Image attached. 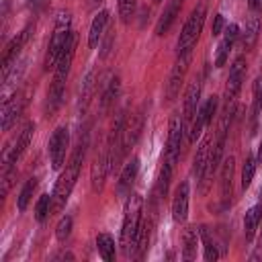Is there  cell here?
<instances>
[{"instance_id":"9c48e42d","label":"cell","mask_w":262,"mask_h":262,"mask_svg":"<svg viewBox=\"0 0 262 262\" xmlns=\"http://www.w3.org/2000/svg\"><path fill=\"white\" fill-rule=\"evenodd\" d=\"M217 106H219V98L217 96H209L205 100V104L199 106L196 117H194V121H192V125L188 129V143H194L199 139V135L203 133V129L213 121V115L217 113Z\"/></svg>"},{"instance_id":"ee69618b","label":"cell","mask_w":262,"mask_h":262,"mask_svg":"<svg viewBox=\"0 0 262 262\" xmlns=\"http://www.w3.org/2000/svg\"><path fill=\"white\" fill-rule=\"evenodd\" d=\"M154 2H162V0H154Z\"/></svg>"},{"instance_id":"ab89813d","label":"cell","mask_w":262,"mask_h":262,"mask_svg":"<svg viewBox=\"0 0 262 262\" xmlns=\"http://www.w3.org/2000/svg\"><path fill=\"white\" fill-rule=\"evenodd\" d=\"M248 6H250V10L260 12L262 10V0H248Z\"/></svg>"},{"instance_id":"f546056e","label":"cell","mask_w":262,"mask_h":262,"mask_svg":"<svg viewBox=\"0 0 262 262\" xmlns=\"http://www.w3.org/2000/svg\"><path fill=\"white\" fill-rule=\"evenodd\" d=\"M96 248H98V254H100L102 260H106V262L115 260V239L108 233H98L96 235Z\"/></svg>"},{"instance_id":"52a82bcc","label":"cell","mask_w":262,"mask_h":262,"mask_svg":"<svg viewBox=\"0 0 262 262\" xmlns=\"http://www.w3.org/2000/svg\"><path fill=\"white\" fill-rule=\"evenodd\" d=\"M33 133H35V123H27L23 127V131L18 133L16 141L4 151V160H2V170H10V168H16V162L23 158V154L27 151L31 139H33Z\"/></svg>"},{"instance_id":"83f0119b","label":"cell","mask_w":262,"mask_h":262,"mask_svg":"<svg viewBox=\"0 0 262 262\" xmlns=\"http://www.w3.org/2000/svg\"><path fill=\"white\" fill-rule=\"evenodd\" d=\"M211 141H213V137L207 135V137L203 139V143L199 145V149H196L194 164H192V172H194L196 180L201 178V174H203V170H205V166H207V160H209V154H211Z\"/></svg>"},{"instance_id":"484cf974","label":"cell","mask_w":262,"mask_h":262,"mask_svg":"<svg viewBox=\"0 0 262 262\" xmlns=\"http://www.w3.org/2000/svg\"><path fill=\"white\" fill-rule=\"evenodd\" d=\"M199 229L196 227H186L182 233V258L184 260H194L196 258V246H199Z\"/></svg>"},{"instance_id":"f6af8a7d","label":"cell","mask_w":262,"mask_h":262,"mask_svg":"<svg viewBox=\"0 0 262 262\" xmlns=\"http://www.w3.org/2000/svg\"><path fill=\"white\" fill-rule=\"evenodd\" d=\"M29 2H33V0H29Z\"/></svg>"},{"instance_id":"44dd1931","label":"cell","mask_w":262,"mask_h":262,"mask_svg":"<svg viewBox=\"0 0 262 262\" xmlns=\"http://www.w3.org/2000/svg\"><path fill=\"white\" fill-rule=\"evenodd\" d=\"M106 25H108V10H100L94 16V20L90 25V31H88V47L90 49H94L100 43L102 35L106 33Z\"/></svg>"},{"instance_id":"ac0fdd59","label":"cell","mask_w":262,"mask_h":262,"mask_svg":"<svg viewBox=\"0 0 262 262\" xmlns=\"http://www.w3.org/2000/svg\"><path fill=\"white\" fill-rule=\"evenodd\" d=\"M137 172H139V160L137 158H131L125 168L121 170V176H119V182H117V192L119 196H129L127 192H131V186L137 178Z\"/></svg>"},{"instance_id":"8fae6325","label":"cell","mask_w":262,"mask_h":262,"mask_svg":"<svg viewBox=\"0 0 262 262\" xmlns=\"http://www.w3.org/2000/svg\"><path fill=\"white\" fill-rule=\"evenodd\" d=\"M68 143H70V133H68V127L61 125L49 137V158H51V168L53 170H59L63 166Z\"/></svg>"},{"instance_id":"836d02e7","label":"cell","mask_w":262,"mask_h":262,"mask_svg":"<svg viewBox=\"0 0 262 262\" xmlns=\"http://www.w3.org/2000/svg\"><path fill=\"white\" fill-rule=\"evenodd\" d=\"M254 174H256V158H254V156H246L244 168H242V188H244V190L252 184Z\"/></svg>"},{"instance_id":"5b68a950","label":"cell","mask_w":262,"mask_h":262,"mask_svg":"<svg viewBox=\"0 0 262 262\" xmlns=\"http://www.w3.org/2000/svg\"><path fill=\"white\" fill-rule=\"evenodd\" d=\"M205 16H207V2L201 0V2L192 8L190 16L186 18V23H184V27H182V31H180V37H178V55H180V53H186V51H192V47H194L196 41H199L201 31H203Z\"/></svg>"},{"instance_id":"5bb4252c","label":"cell","mask_w":262,"mask_h":262,"mask_svg":"<svg viewBox=\"0 0 262 262\" xmlns=\"http://www.w3.org/2000/svg\"><path fill=\"white\" fill-rule=\"evenodd\" d=\"M31 25H27L20 33H16L14 37H12V41L6 45V49H4V55H2V72H4V78L8 76V72H10V68L16 63V57H18V53L23 51V45L27 43V39H29V33H31Z\"/></svg>"},{"instance_id":"d4e9b609","label":"cell","mask_w":262,"mask_h":262,"mask_svg":"<svg viewBox=\"0 0 262 262\" xmlns=\"http://www.w3.org/2000/svg\"><path fill=\"white\" fill-rule=\"evenodd\" d=\"M233 168H235V160L233 156L223 160L221 166V199L227 203L231 196V184H233Z\"/></svg>"},{"instance_id":"ffe728a7","label":"cell","mask_w":262,"mask_h":262,"mask_svg":"<svg viewBox=\"0 0 262 262\" xmlns=\"http://www.w3.org/2000/svg\"><path fill=\"white\" fill-rule=\"evenodd\" d=\"M180 8H182V0H170V2H168V6L164 8L162 16H160L158 23H156V35H158V37H162V35H166V33L170 31V27L174 25V20H176Z\"/></svg>"},{"instance_id":"7a4b0ae2","label":"cell","mask_w":262,"mask_h":262,"mask_svg":"<svg viewBox=\"0 0 262 262\" xmlns=\"http://www.w3.org/2000/svg\"><path fill=\"white\" fill-rule=\"evenodd\" d=\"M86 147H88V137L84 135L76 143V147H74V151H72V156L66 164V170L59 174V178L55 182V188L51 192V196H53L51 213H59L66 207V203H68V199H70V194L76 186V180L80 176V168H82V162H84V156H86Z\"/></svg>"},{"instance_id":"74e56055","label":"cell","mask_w":262,"mask_h":262,"mask_svg":"<svg viewBox=\"0 0 262 262\" xmlns=\"http://www.w3.org/2000/svg\"><path fill=\"white\" fill-rule=\"evenodd\" d=\"M102 37H104V43H102V57H106L108 51H111V47H113V41H115V29H108Z\"/></svg>"},{"instance_id":"603a6c76","label":"cell","mask_w":262,"mask_h":262,"mask_svg":"<svg viewBox=\"0 0 262 262\" xmlns=\"http://www.w3.org/2000/svg\"><path fill=\"white\" fill-rule=\"evenodd\" d=\"M260 27H262L260 16L250 14V16L246 18V29H244V33H242V45H244V49H252V47L256 45V41H258V37H260Z\"/></svg>"},{"instance_id":"6da1fadb","label":"cell","mask_w":262,"mask_h":262,"mask_svg":"<svg viewBox=\"0 0 262 262\" xmlns=\"http://www.w3.org/2000/svg\"><path fill=\"white\" fill-rule=\"evenodd\" d=\"M76 45H78V33L72 31L55 68H53V80H51V86L47 90V100H45V115L47 117H53L57 113V108L61 106L63 102V94H66V80L70 76V70H72V61H74V55H76Z\"/></svg>"},{"instance_id":"3957f363","label":"cell","mask_w":262,"mask_h":262,"mask_svg":"<svg viewBox=\"0 0 262 262\" xmlns=\"http://www.w3.org/2000/svg\"><path fill=\"white\" fill-rule=\"evenodd\" d=\"M141 219H143V201H141V194L129 192L127 203H125L123 225H121V250H123V256L125 258H131V256L135 258Z\"/></svg>"},{"instance_id":"f35d334b","label":"cell","mask_w":262,"mask_h":262,"mask_svg":"<svg viewBox=\"0 0 262 262\" xmlns=\"http://www.w3.org/2000/svg\"><path fill=\"white\" fill-rule=\"evenodd\" d=\"M250 260H262V231H260V235H258L256 250H254V254L250 256Z\"/></svg>"},{"instance_id":"7402d4cb","label":"cell","mask_w":262,"mask_h":262,"mask_svg":"<svg viewBox=\"0 0 262 262\" xmlns=\"http://www.w3.org/2000/svg\"><path fill=\"white\" fill-rule=\"evenodd\" d=\"M94 88H96V74L94 70H90L84 80H82V86H80V94H78V113H84L92 100V94H94Z\"/></svg>"},{"instance_id":"1f68e13d","label":"cell","mask_w":262,"mask_h":262,"mask_svg":"<svg viewBox=\"0 0 262 262\" xmlns=\"http://www.w3.org/2000/svg\"><path fill=\"white\" fill-rule=\"evenodd\" d=\"M252 92H254V100H252V129H256L258 117L262 113V76L256 78Z\"/></svg>"},{"instance_id":"f1b7e54d","label":"cell","mask_w":262,"mask_h":262,"mask_svg":"<svg viewBox=\"0 0 262 262\" xmlns=\"http://www.w3.org/2000/svg\"><path fill=\"white\" fill-rule=\"evenodd\" d=\"M199 235H201V242H203V248H205V260L215 262L221 254H219V250H217V246H215V239L211 237V233H209V229H207L205 225L199 227Z\"/></svg>"},{"instance_id":"b9f144b4","label":"cell","mask_w":262,"mask_h":262,"mask_svg":"<svg viewBox=\"0 0 262 262\" xmlns=\"http://www.w3.org/2000/svg\"><path fill=\"white\" fill-rule=\"evenodd\" d=\"M256 164H262V141L258 143V154H256Z\"/></svg>"},{"instance_id":"8992f818","label":"cell","mask_w":262,"mask_h":262,"mask_svg":"<svg viewBox=\"0 0 262 262\" xmlns=\"http://www.w3.org/2000/svg\"><path fill=\"white\" fill-rule=\"evenodd\" d=\"M184 131H186L184 121H182L180 113L174 111L170 115V123H168V141H166V151H164V164L162 166H166L170 170L176 168V162L180 158V147H182Z\"/></svg>"},{"instance_id":"8d00e7d4","label":"cell","mask_w":262,"mask_h":262,"mask_svg":"<svg viewBox=\"0 0 262 262\" xmlns=\"http://www.w3.org/2000/svg\"><path fill=\"white\" fill-rule=\"evenodd\" d=\"M223 27H225L223 14H215V16H213V25H211V35H213V37H219L221 31H223Z\"/></svg>"},{"instance_id":"d6986e66","label":"cell","mask_w":262,"mask_h":262,"mask_svg":"<svg viewBox=\"0 0 262 262\" xmlns=\"http://www.w3.org/2000/svg\"><path fill=\"white\" fill-rule=\"evenodd\" d=\"M237 35H239V27H237L235 23H231V25L227 27V31H225V37H223L221 43L217 45V57H215V66H217V68L225 66L227 55H229V51H231V47H233Z\"/></svg>"},{"instance_id":"4dcf8cb0","label":"cell","mask_w":262,"mask_h":262,"mask_svg":"<svg viewBox=\"0 0 262 262\" xmlns=\"http://www.w3.org/2000/svg\"><path fill=\"white\" fill-rule=\"evenodd\" d=\"M37 184H39V180H37L35 176L29 178V180L25 182V186L20 188V192H18V196H16V207H18V211H25V209L29 207V203H31V199H33V192H35Z\"/></svg>"},{"instance_id":"4fadbf2b","label":"cell","mask_w":262,"mask_h":262,"mask_svg":"<svg viewBox=\"0 0 262 262\" xmlns=\"http://www.w3.org/2000/svg\"><path fill=\"white\" fill-rule=\"evenodd\" d=\"M201 78L196 76L188 88H186V94H184V106H182V121H184V127L190 129L194 117H196V111H199V102H201Z\"/></svg>"},{"instance_id":"60d3db41","label":"cell","mask_w":262,"mask_h":262,"mask_svg":"<svg viewBox=\"0 0 262 262\" xmlns=\"http://www.w3.org/2000/svg\"><path fill=\"white\" fill-rule=\"evenodd\" d=\"M63 258H68V260H74V254H70V252H59V254L55 256V260H63Z\"/></svg>"},{"instance_id":"9a60e30c","label":"cell","mask_w":262,"mask_h":262,"mask_svg":"<svg viewBox=\"0 0 262 262\" xmlns=\"http://www.w3.org/2000/svg\"><path fill=\"white\" fill-rule=\"evenodd\" d=\"M27 104V98L23 92H14L10 98H6L2 102V111H0V121H2V131H8L10 125L20 117L23 108Z\"/></svg>"},{"instance_id":"d6a6232c","label":"cell","mask_w":262,"mask_h":262,"mask_svg":"<svg viewBox=\"0 0 262 262\" xmlns=\"http://www.w3.org/2000/svg\"><path fill=\"white\" fill-rule=\"evenodd\" d=\"M51 205H53V196L51 194H41L37 205H35V219L41 223L47 219V215L51 213Z\"/></svg>"},{"instance_id":"2e32d148","label":"cell","mask_w":262,"mask_h":262,"mask_svg":"<svg viewBox=\"0 0 262 262\" xmlns=\"http://www.w3.org/2000/svg\"><path fill=\"white\" fill-rule=\"evenodd\" d=\"M246 78V57L239 55L233 59L231 68H229V78L225 84V100H235L242 88V82Z\"/></svg>"},{"instance_id":"277c9868","label":"cell","mask_w":262,"mask_h":262,"mask_svg":"<svg viewBox=\"0 0 262 262\" xmlns=\"http://www.w3.org/2000/svg\"><path fill=\"white\" fill-rule=\"evenodd\" d=\"M72 35V16L68 10H59L57 16H55V25H53V33H51V39H49V45H47V53H45V70L49 68H55L68 39Z\"/></svg>"},{"instance_id":"e575fe53","label":"cell","mask_w":262,"mask_h":262,"mask_svg":"<svg viewBox=\"0 0 262 262\" xmlns=\"http://www.w3.org/2000/svg\"><path fill=\"white\" fill-rule=\"evenodd\" d=\"M72 225H74V221H72L70 215L61 217L59 223H57V227H55V237H57L59 242H66V239L70 237V233H72Z\"/></svg>"},{"instance_id":"ba28073f","label":"cell","mask_w":262,"mask_h":262,"mask_svg":"<svg viewBox=\"0 0 262 262\" xmlns=\"http://www.w3.org/2000/svg\"><path fill=\"white\" fill-rule=\"evenodd\" d=\"M190 59H192V51H186V53H180L178 59L174 61L172 72H170V78H168V86H166V98H168V100H174V98L178 96L180 86H182V82H184V78H186Z\"/></svg>"},{"instance_id":"30bf717a","label":"cell","mask_w":262,"mask_h":262,"mask_svg":"<svg viewBox=\"0 0 262 262\" xmlns=\"http://www.w3.org/2000/svg\"><path fill=\"white\" fill-rule=\"evenodd\" d=\"M143 111H135L133 115H127L125 119V127H123V137H121V151H123V158L125 154L137 143V139L141 137V131H143Z\"/></svg>"},{"instance_id":"e0dca14e","label":"cell","mask_w":262,"mask_h":262,"mask_svg":"<svg viewBox=\"0 0 262 262\" xmlns=\"http://www.w3.org/2000/svg\"><path fill=\"white\" fill-rule=\"evenodd\" d=\"M188 215V182H180L172 199V217L178 223H184Z\"/></svg>"},{"instance_id":"7c38bea8","label":"cell","mask_w":262,"mask_h":262,"mask_svg":"<svg viewBox=\"0 0 262 262\" xmlns=\"http://www.w3.org/2000/svg\"><path fill=\"white\" fill-rule=\"evenodd\" d=\"M111 170H113V166H111V151H108V145H104L102 151L96 154L92 170H90V184H92L94 192H100L104 188V180H106Z\"/></svg>"},{"instance_id":"cb8c5ba5","label":"cell","mask_w":262,"mask_h":262,"mask_svg":"<svg viewBox=\"0 0 262 262\" xmlns=\"http://www.w3.org/2000/svg\"><path fill=\"white\" fill-rule=\"evenodd\" d=\"M119 92H121V78H119V76H113V78L104 84L102 94H100V111H102V113H106V111L115 104Z\"/></svg>"},{"instance_id":"d590c367","label":"cell","mask_w":262,"mask_h":262,"mask_svg":"<svg viewBox=\"0 0 262 262\" xmlns=\"http://www.w3.org/2000/svg\"><path fill=\"white\" fill-rule=\"evenodd\" d=\"M135 12V0H119V14L123 23H129Z\"/></svg>"},{"instance_id":"4316f807","label":"cell","mask_w":262,"mask_h":262,"mask_svg":"<svg viewBox=\"0 0 262 262\" xmlns=\"http://www.w3.org/2000/svg\"><path fill=\"white\" fill-rule=\"evenodd\" d=\"M262 221V205H254L246 211V217H244V235L246 239L250 242L258 229V223Z\"/></svg>"},{"instance_id":"7bdbcfd3","label":"cell","mask_w":262,"mask_h":262,"mask_svg":"<svg viewBox=\"0 0 262 262\" xmlns=\"http://www.w3.org/2000/svg\"><path fill=\"white\" fill-rule=\"evenodd\" d=\"M88 2H90V6H98L102 0H88Z\"/></svg>"}]
</instances>
